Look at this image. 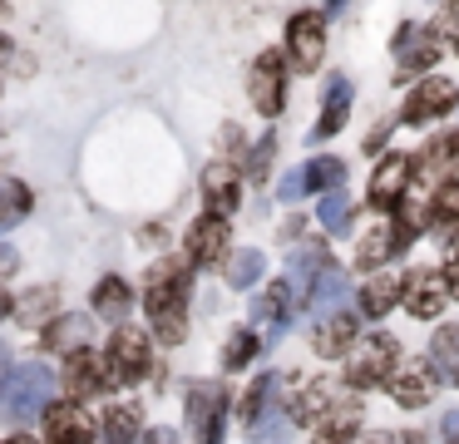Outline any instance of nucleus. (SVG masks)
Masks as SVG:
<instances>
[{"instance_id": "f257e3e1", "label": "nucleus", "mask_w": 459, "mask_h": 444, "mask_svg": "<svg viewBox=\"0 0 459 444\" xmlns=\"http://www.w3.org/2000/svg\"><path fill=\"white\" fill-rule=\"evenodd\" d=\"M188 257H178L173 266H159L149 282V296H143V311H149L159 341L178 345L188 335Z\"/></svg>"}, {"instance_id": "f03ea898", "label": "nucleus", "mask_w": 459, "mask_h": 444, "mask_svg": "<svg viewBox=\"0 0 459 444\" xmlns=\"http://www.w3.org/2000/svg\"><path fill=\"white\" fill-rule=\"evenodd\" d=\"M400 370V345L395 335H370V341H360L356 351H351L346 361V385L351 390H376V385H390V375Z\"/></svg>"}, {"instance_id": "7ed1b4c3", "label": "nucleus", "mask_w": 459, "mask_h": 444, "mask_svg": "<svg viewBox=\"0 0 459 444\" xmlns=\"http://www.w3.org/2000/svg\"><path fill=\"white\" fill-rule=\"evenodd\" d=\"M50 395H55V380H50L45 365H15V370L5 375V414H11L15 424H25V420L50 410Z\"/></svg>"}, {"instance_id": "20e7f679", "label": "nucleus", "mask_w": 459, "mask_h": 444, "mask_svg": "<svg viewBox=\"0 0 459 444\" xmlns=\"http://www.w3.org/2000/svg\"><path fill=\"white\" fill-rule=\"evenodd\" d=\"M104 361H109L114 385L143 380V375H149V365H153L149 335H143V331H129V326H119V331L109 335V345H104Z\"/></svg>"}, {"instance_id": "39448f33", "label": "nucleus", "mask_w": 459, "mask_h": 444, "mask_svg": "<svg viewBox=\"0 0 459 444\" xmlns=\"http://www.w3.org/2000/svg\"><path fill=\"white\" fill-rule=\"evenodd\" d=\"M287 55H291V69H297V74H311V69L321 65V55H326V20H321L316 10L291 15V25H287Z\"/></svg>"}, {"instance_id": "423d86ee", "label": "nucleus", "mask_w": 459, "mask_h": 444, "mask_svg": "<svg viewBox=\"0 0 459 444\" xmlns=\"http://www.w3.org/2000/svg\"><path fill=\"white\" fill-rule=\"evenodd\" d=\"M281 84H287V59H281V49H262V55L252 59V74H247L252 104H257L262 118L281 114Z\"/></svg>"}, {"instance_id": "0eeeda50", "label": "nucleus", "mask_w": 459, "mask_h": 444, "mask_svg": "<svg viewBox=\"0 0 459 444\" xmlns=\"http://www.w3.org/2000/svg\"><path fill=\"white\" fill-rule=\"evenodd\" d=\"M435 375H439V370H435L429 361H405L395 375H390L385 390L395 395L400 410H420V405H429V400H435V390H439Z\"/></svg>"}, {"instance_id": "6e6552de", "label": "nucleus", "mask_w": 459, "mask_h": 444, "mask_svg": "<svg viewBox=\"0 0 459 444\" xmlns=\"http://www.w3.org/2000/svg\"><path fill=\"white\" fill-rule=\"evenodd\" d=\"M188 424H193V444H222V390L218 385H193L188 390Z\"/></svg>"}, {"instance_id": "1a4fd4ad", "label": "nucleus", "mask_w": 459, "mask_h": 444, "mask_svg": "<svg viewBox=\"0 0 459 444\" xmlns=\"http://www.w3.org/2000/svg\"><path fill=\"white\" fill-rule=\"evenodd\" d=\"M114 385L109 375V361L94 351H74L70 361H65V390H70V400H84V395H104Z\"/></svg>"}, {"instance_id": "9d476101", "label": "nucleus", "mask_w": 459, "mask_h": 444, "mask_svg": "<svg viewBox=\"0 0 459 444\" xmlns=\"http://www.w3.org/2000/svg\"><path fill=\"white\" fill-rule=\"evenodd\" d=\"M45 440L50 444H94V420L80 400H65L45 410Z\"/></svg>"}, {"instance_id": "9b49d317", "label": "nucleus", "mask_w": 459, "mask_h": 444, "mask_svg": "<svg viewBox=\"0 0 459 444\" xmlns=\"http://www.w3.org/2000/svg\"><path fill=\"white\" fill-rule=\"evenodd\" d=\"M405 178H410V158H405V153L380 158L376 178H370V207H380V213H395V207L405 203Z\"/></svg>"}, {"instance_id": "f8f14e48", "label": "nucleus", "mask_w": 459, "mask_h": 444, "mask_svg": "<svg viewBox=\"0 0 459 444\" xmlns=\"http://www.w3.org/2000/svg\"><path fill=\"white\" fill-rule=\"evenodd\" d=\"M459 99V89L449 84V79H425V84L410 94V104H405V124H429V118H439V114H449V104Z\"/></svg>"}, {"instance_id": "ddd939ff", "label": "nucleus", "mask_w": 459, "mask_h": 444, "mask_svg": "<svg viewBox=\"0 0 459 444\" xmlns=\"http://www.w3.org/2000/svg\"><path fill=\"white\" fill-rule=\"evenodd\" d=\"M445 301H449V282H445V272H415V276H410V286H405V306H410V316L429 321V316L445 311Z\"/></svg>"}, {"instance_id": "4468645a", "label": "nucleus", "mask_w": 459, "mask_h": 444, "mask_svg": "<svg viewBox=\"0 0 459 444\" xmlns=\"http://www.w3.org/2000/svg\"><path fill=\"white\" fill-rule=\"evenodd\" d=\"M203 197H208L212 217H228L232 207L242 203V178L232 163H212L208 173H203Z\"/></svg>"}, {"instance_id": "2eb2a0df", "label": "nucleus", "mask_w": 459, "mask_h": 444, "mask_svg": "<svg viewBox=\"0 0 459 444\" xmlns=\"http://www.w3.org/2000/svg\"><path fill=\"white\" fill-rule=\"evenodd\" d=\"M360 430V400L356 395H346V400H336L326 410V420L316 424V434H311V444H351Z\"/></svg>"}, {"instance_id": "dca6fc26", "label": "nucleus", "mask_w": 459, "mask_h": 444, "mask_svg": "<svg viewBox=\"0 0 459 444\" xmlns=\"http://www.w3.org/2000/svg\"><path fill=\"white\" fill-rule=\"evenodd\" d=\"M321 104H326V109H321L311 138H316V144H326L331 134H341V128H346V114H351V79H346V74H331L326 99H321Z\"/></svg>"}, {"instance_id": "f3484780", "label": "nucleus", "mask_w": 459, "mask_h": 444, "mask_svg": "<svg viewBox=\"0 0 459 444\" xmlns=\"http://www.w3.org/2000/svg\"><path fill=\"white\" fill-rule=\"evenodd\" d=\"M291 316H297V292H291V282L267 286V292L257 296V306H252V321H262L267 331H287Z\"/></svg>"}, {"instance_id": "a211bd4d", "label": "nucleus", "mask_w": 459, "mask_h": 444, "mask_svg": "<svg viewBox=\"0 0 459 444\" xmlns=\"http://www.w3.org/2000/svg\"><path fill=\"white\" fill-rule=\"evenodd\" d=\"M228 252V222L222 217H203V222H193V232H188V262L193 266H203V262H218V257Z\"/></svg>"}, {"instance_id": "6ab92c4d", "label": "nucleus", "mask_w": 459, "mask_h": 444, "mask_svg": "<svg viewBox=\"0 0 459 444\" xmlns=\"http://www.w3.org/2000/svg\"><path fill=\"white\" fill-rule=\"evenodd\" d=\"M90 316H55L50 326H45V351H60L65 361H70L74 351H90Z\"/></svg>"}, {"instance_id": "aec40b11", "label": "nucleus", "mask_w": 459, "mask_h": 444, "mask_svg": "<svg viewBox=\"0 0 459 444\" xmlns=\"http://www.w3.org/2000/svg\"><path fill=\"white\" fill-rule=\"evenodd\" d=\"M420 178H429V183H449V173L459 168V134H445V138H429L425 158H420Z\"/></svg>"}, {"instance_id": "412c9836", "label": "nucleus", "mask_w": 459, "mask_h": 444, "mask_svg": "<svg viewBox=\"0 0 459 444\" xmlns=\"http://www.w3.org/2000/svg\"><path fill=\"white\" fill-rule=\"evenodd\" d=\"M429 365L439 370V380L459 385V326H439L429 341Z\"/></svg>"}, {"instance_id": "4be33fe9", "label": "nucleus", "mask_w": 459, "mask_h": 444, "mask_svg": "<svg viewBox=\"0 0 459 444\" xmlns=\"http://www.w3.org/2000/svg\"><path fill=\"white\" fill-rule=\"evenodd\" d=\"M129 301H134V292H129L124 276H104V282L94 286V316H104V321H124V316H129Z\"/></svg>"}, {"instance_id": "5701e85b", "label": "nucleus", "mask_w": 459, "mask_h": 444, "mask_svg": "<svg viewBox=\"0 0 459 444\" xmlns=\"http://www.w3.org/2000/svg\"><path fill=\"white\" fill-rule=\"evenodd\" d=\"M351 341H356V316H346V311L326 316V321L316 326V351L321 355H346Z\"/></svg>"}, {"instance_id": "b1692460", "label": "nucleus", "mask_w": 459, "mask_h": 444, "mask_svg": "<svg viewBox=\"0 0 459 444\" xmlns=\"http://www.w3.org/2000/svg\"><path fill=\"white\" fill-rule=\"evenodd\" d=\"M336 405V390H331V380H316V385H307V390L291 400V420L297 424H311V420H326V410Z\"/></svg>"}, {"instance_id": "393cba45", "label": "nucleus", "mask_w": 459, "mask_h": 444, "mask_svg": "<svg viewBox=\"0 0 459 444\" xmlns=\"http://www.w3.org/2000/svg\"><path fill=\"white\" fill-rule=\"evenodd\" d=\"M139 420H143L139 405H114V410L100 420V440L104 444H134L139 440Z\"/></svg>"}, {"instance_id": "a878e982", "label": "nucleus", "mask_w": 459, "mask_h": 444, "mask_svg": "<svg viewBox=\"0 0 459 444\" xmlns=\"http://www.w3.org/2000/svg\"><path fill=\"white\" fill-rule=\"evenodd\" d=\"M351 292V282H346V272L341 266H326V272L316 276V286H311V306H316V316L326 321V316H336V306H341V296Z\"/></svg>"}, {"instance_id": "bb28decb", "label": "nucleus", "mask_w": 459, "mask_h": 444, "mask_svg": "<svg viewBox=\"0 0 459 444\" xmlns=\"http://www.w3.org/2000/svg\"><path fill=\"white\" fill-rule=\"evenodd\" d=\"M277 390H281V375H257V380H252L247 400H242V420H247V430L272 414V395H277Z\"/></svg>"}, {"instance_id": "cd10ccee", "label": "nucleus", "mask_w": 459, "mask_h": 444, "mask_svg": "<svg viewBox=\"0 0 459 444\" xmlns=\"http://www.w3.org/2000/svg\"><path fill=\"white\" fill-rule=\"evenodd\" d=\"M262 272H267V257L257 252V247H242V252H232V262H228V286H238V292H247L252 282H262Z\"/></svg>"}, {"instance_id": "c85d7f7f", "label": "nucleus", "mask_w": 459, "mask_h": 444, "mask_svg": "<svg viewBox=\"0 0 459 444\" xmlns=\"http://www.w3.org/2000/svg\"><path fill=\"white\" fill-rule=\"evenodd\" d=\"M55 301H60V296H55V286H35V292H25L21 296V306H15V321H25V326H50L55 321Z\"/></svg>"}, {"instance_id": "c756f323", "label": "nucleus", "mask_w": 459, "mask_h": 444, "mask_svg": "<svg viewBox=\"0 0 459 444\" xmlns=\"http://www.w3.org/2000/svg\"><path fill=\"white\" fill-rule=\"evenodd\" d=\"M400 292H405V286H400L395 276H370L366 292H360V311H366V316H385L390 306L400 301Z\"/></svg>"}, {"instance_id": "7c9ffc66", "label": "nucleus", "mask_w": 459, "mask_h": 444, "mask_svg": "<svg viewBox=\"0 0 459 444\" xmlns=\"http://www.w3.org/2000/svg\"><path fill=\"white\" fill-rule=\"evenodd\" d=\"M429 217L439 222V232H459V183L449 178V183L435 187V203H429Z\"/></svg>"}, {"instance_id": "2f4dec72", "label": "nucleus", "mask_w": 459, "mask_h": 444, "mask_svg": "<svg viewBox=\"0 0 459 444\" xmlns=\"http://www.w3.org/2000/svg\"><path fill=\"white\" fill-rule=\"evenodd\" d=\"M420 232H425V207H420V203H400L395 207V232H390V237H395V252H405Z\"/></svg>"}, {"instance_id": "473e14b6", "label": "nucleus", "mask_w": 459, "mask_h": 444, "mask_svg": "<svg viewBox=\"0 0 459 444\" xmlns=\"http://www.w3.org/2000/svg\"><path fill=\"white\" fill-rule=\"evenodd\" d=\"M341 178H346V163H341V158H311L307 163V187L311 193H336L341 187Z\"/></svg>"}, {"instance_id": "72a5a7b5", "label": "nucleus", "mask_w": 459, "mask_h": 444, "mask_svg": "<svg viewBox=\"0 0 459 444\" xmlns=\"http://www.w3.org/2000/svg\"><path fill=\"white\" fill-rule=\"evenodd\" d=\"M257 351H262V341H257V331H252V326H247V331H232L228 335V351H222V365H228V370H242V365H247Z\"/></svg>"}, {"instance_id": "f704fd0d", "label": "nucleus", "mask_w": 459, "mask_h": 444, "mask_svg": "<svg viewBox=\"0 0 459 444\" xmlns=\"http://www.w3.org/2000/svg\"><path fill=\"white\" fill-rule=\"evenodd\" d=\"M316 222L326 227V232H346V227H351V197L341 193V187L321 197V217H316Z\"/></svg>"}, {"instance_id": "c9c22d12", "label": "nucleus", "mask_w": 459, "mask_h": 444, "mask_svg": "<svg viewBox=\"0 0 459 444\" xmlns=\"http://www.w3.org/2000/svg\"><path fill=\"white\" fill-rule=\"evenodd\" d=\"M287 430H291V414L287 410H272L262 424H252V430H247V440L252 444H281V440H287Z\"/></svg>"}, {"instance_id": "e433bc0d", "label": "nucleus", "mask_w": 459, "mask_h": 444, "mask_svg": "<svg viewBox=\"0 0 459 444\" xmlns=\"http://www.w3.org/2000/svg\"><path fill=\"white\" fill-rule=\"evenodd\" d=\"M21 213H30V193L21 183H5L0 187V227H11Z\"/></svg>"}, {"instance_id": "4c0bfd02", "label": "nucleus", "mask_w": 459, "mask_h": 444, "mask_svg": "<svg viewBox=\"0 0 459 444\" xmlns=\"http://www.w3.org/2000/svg\"><path fill=\"white\" fill-rule=\"evenodd\" d=\"M390 252H395V237H390L385 227H376V232H370L366 242H360V266H366V272H370V266H380V262H385Z\"/></svg>"}, {"instance_id": "58836bf2", "label": "nucleus", "mask_w": 459, "mask_h": 444, "mask_svg": "<svg viewBox=\"0 0 459 444\" xmlns=\"http://www.w3.org/2000/svg\"><path fill=\"white\" fill-rule=\"evenodd\" d=\"M272 153H277V138H272V134H262V138H257V148H252V163H247L252 183H262V178H267V168H272Z\"/></svg>"}, {"instance_id": "ea45409f", "label": "nucleus", "mask_w": 459, "mask_h": 444, "mask_svg": "<svg viewBox=\"0 0 459 444\" xmlns=\"http://www.w3.org/2000/svg\"><path fill=\"white\" fill-rule=\"evenodd\" d=\"M277 193H281V203H297V197H307V193H311V187H307V168H291V173L281 178Z\"/></svg>"}, {"instance_id": "a19ab883", "label": "nucleus", "mask_w": 459, "mask_h": 444, "mask_svg": "<svg viewBox=\"0 0 459 444\" xmlns=\"http://www.w3.org/2000/svg\"><path fill=\"white\" fill-rule=\"evenodd\" d=\"M439 30L459 39V0H445V10H439Z\"/></svg>"}, {"instance_id": "79ce46f5", "label": "nucleus", "mask_w": 459, "mask_h": 444, "mask_svg": "<svg viewBox=\"0 0 459 444\" xmlns=\"http://www.w3.org/2000/svg\"><path fill=\"white\" fill-rule=\"evenodd\" d=\"M439 440H445V444H459V410L445 414V424H439Z\"/></svg>"}, {"instance_id": "37998d69", "label": "nucleus", "mask_w": 459, "mask_h": 444, "mask_svg": "<svg viewBox=\"0 0 459 444\" xmlns=\"http://www.w3.org/2000/svg\"><path fill=\"white\" fill-rule=\"evenodd\" d=\"M15 262H21V257H15V247H5V242H0V276H5V272H15Z\"/></svg>"}, {"instance_id": "c03bdc74", "label": "nucleus", "mask_w": 459, "mask_h": 444, "mask_svg": "<svg viewBox=\"0 0 459 444\" xmlns=\"http://www.w3.org/2000/svg\"><path fill=\"white\" fill-rule=\"evenodd\" d=\"M445 282H449V296H455V301H459V257H455V262L445 266Z\"/></svg>"}, {"instance_id": "a18cd8bd", "label": "nucleus", "mask_w": 459, "mask_h": 444, "mask_svg": "<svg viewBox=\"0 0 459 444\" xmlns=\"http://www.w3.org/2000/svg\"><path fill=\"white\" fill-rule=\"evenodd\" d=\"M143 444H178V440H173V430H149V434H143Z\"/></svg>"}, {"instance_id": "49530a36", "label": "nucleus", "mask_w": 459, "mask_h": 444, "mask_svg": "<svg viewBox=\"0 0 459 444\" xmlns=\"http://www.w3.org/2000/svg\"><path fill=\"white\" fill-rule=\"evenodd\" d=\"M356 444H395V440H390L385 430H376V434H366V440H356Z\"/></svg>"}, {"instance_id": "de8ad7c7", "label": "nucleus", "mask_w": 459, "mask_h": 444, "mask_svg": "<svg viewBox=\"0 0 459 444\" xmlns=\"http://www.w3.org/2000/svg\"><path fill=\"white\" fill-rule=\"evenodd\" d=\"M405 444H425V434H420V430H410V434H405Z\"/></svg>"}, {"instance_id": "09e8293b", "label": "nucleus", "mask_w": 459, "mask_h": 444, "mask_svg": "<svg viewBox=\"0 0 459 444\" xmlns=\"http://www.w3.org/2000/svg\"><path fill=\"white\" fill-rule=\"evenodd\" d=\"M5 444H35V440H25V434H11V440H5Z\"/></svg>"}, {"instance_id": "8fccbe9b", "label": "nucleus", "mask_w": 459, "mask_h": 444, "mask_svg": "<svg viewBox=\"0 0 459 444\" xmlns=\"http://www.w3.org/2000/svg\"><path fill=\"white\" fill-rule=\"evenodd\" d=\"M5 311H11V296H0V316H5Z\"/></svg>"}, {"instance_id": "3c124183", "label": "nucleus", "mask_w": 459, "mask_h": 444, "mask_svg": "<svg viewBox=\"0 0 459 444\" xmlns=\"http://www.w3.org/2000/svg\"><path fill=\"white\" fill-rule=\"evenodd\" d=\"M326 5H331V10H336V5H341V0H326Z\"/></svg>"}, {"instance_id": "603ef678", "label": "nucleus", "mask_w": 459, "mask_h": 444, "mask_svg": "<svg viewBox=\"0 0 459 444\" xmlns=\"http://www.w3.org/2000/svg\"><path fill=\"white\" fill-rule=\"evenodd\" d=\"M0 55H5V39H0Z\"/></svg>"}, {"instance_id": "864d4df0", "label": "nucleus", "mask_w": 459, "mask_h": 444, "mask_svg": "<svg viewBox=\"0 0 459 444\" xmlns=\"http://www.w3.org/2000/svg\"><path fill=\"white\" fill-rule=\"evenodd\" d=\"M455 49H459V39H455Z\"/></svg>"}]
</instances>
